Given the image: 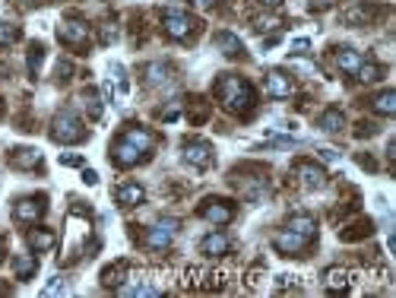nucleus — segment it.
<instances>
[{
  "mask_svg": "<svg viewBox=\"0 0 396 298\" xmlns=\"http://www.w3.org/2000/svg\"><path fill=\"white\" fill-rule=\"evenodd\" d=\"M213 143H207V140H187L184 143V162L187 165H194V168H209L213 165Z\"/></svg>",
  "mask_w": 396,
  "mask_h": 298,
  "instance_id": "9d476101",
  "label": "nucleus"
},
{
  "mask_svg": "<svg viewBox=\"0 0 396 298\" xmlns=\"http://www.w3.org/2000/svg\"><path fill=\"white\" fill-rule=\"evenodd\" d=\"M115 200H117V207H124V209H130V207H137V203H143V184L124 181V184H121V187L115 191Z\"/></svg>",
  "mask_w": 396,
  "mask_h": 298,
  "instance_id": "4468645a",
  "label": "nucleus"
},
{
  "mask_svg": "<svg viewBox=\"0 0 396 298\" xmlns=\"http://www.w3.org/2000/svg\"><path fill=\"white\" fill-rule=\"evenodd\" d=\"M333 7V0H311V10H327Z\"/></svg>",
  "mask_w": 396,
  "mask_h": 298,
  "instance_id": "a19ab883",
  "label": "nucleus"
},
{
  "mask_svg": "<svg viewBox=\"0 0 396 298\" xmlns=\"http://www.w3.org/2000/svg\"><path fill=\"white\" fill-rule=\"evenodd\" d=\"M295 174H298V181L305 184V187H323V184H327V172H323L321 165L307 162V159H301V162L295 165Z\"/></svg>",
  "mask_w": 396,
  "mask_h": 298,
  "instance_id": "9b49d317",
  "label": "nucleus"
},
{
  "mask_svg": "<svg viewBox=\"0 0 396 298\" xmlns=\"http://www.w3.org/2000/svg\"><path fill=\"white\" fill-rule=\"evenodd\" d=\"M162 29H165L168 38H174V42H184L194 29H197V23L187 16V13H181V10H165L162 13Z\"/></svg>",
  "mask_w": 396,
  "mask_h": 298,
  "instance_id": "0eeeda50",
  "label": "nucleus"
},
{
  "mask_svg": "<svg viewBox=\"0 0 396 298\" xmlns=\"http://www.w3.org/2000/svg\"><path fill=\"white\" fill-rule=\"evenodd\" d=\"M200 216L213 225H229L231 219H235V203L222 200V197H207L200 203Z\"/></svg>",
  "mask_w": 396,
  "mask_h": 298,
  "instance_id": "423d86ee",
  "label": "nucleus"
},
{
  "mask_svg": "<svg viewBox=\"0 0 396 298\" xmlns=\"http://www.w3.org/2000/svg\"><path fill=\"white\" fill-rule=\"evenodd\" d=\"M323 286H327V292H333V295L349 292V273L339 270V266H333V270H327V276H323Z\"/></svg>",
  "mask_w": 396,
  "mask_h": 298,
  "instance_id": "5701e85b",
  "label": "nucleus"
},
{
  "mask_svg": "<svg viewBox=\"0 0 396 298\" xmlns=\"http://www.w3.org/2000/svg\"><path fill=\"white\" fill-rule=\"evenodd\" d=\"M307 48H311V42H307V38H298V42L292 45V51H295V54H305Z\"/></svg>",
  "mask_w": 396,
  "mask_h": 298,
  "instance_id": "e433bc0d",
  "label": "nucleus"
},
{
  "mask_svg": "<svg viewBox=\"0 0 396 298\" xmlns=\"http://www.w3.org/2000/svg\"><path fill=\"white\" fill-rule=\"evenodd\" d=\"M174 235H178V219H162V222H156L146 232V248L165 251L168 244L174 241Z\"/></svg>",
  "mask_w": 396,
  "mask_h": 298,
  "instance_id": "1a4fd4ad",
  "label": "nucleus"
},
{
  "mask_svg": "<svg viewBox=\"0 0 396 298\" xmlns=\"http://www.w3.org/2000/svg\"><path fill=\"white\" fill-rule=\"evenodd\" d=\"M102 42H105V45H108V42H115V25H111V23H108L105 29H102Z\"/></svg>",
  "mask_w": 396,
  "mask_h": 298,
  "instance_id": "c9c22d12",
  "label": "nucleus"
},
{
  "mask_svg": "<svg viewBox=\"0 0 396 298\" xmlns=\"http://www.w3.org/2000/svg\"><path fill=\"white\" fill-rule=\"evenodd\" d=\"M51 140L54 143H83L86 140V127L83 121L70 111V108H64V111H58L54 115V121H51Z\"/></svg>",
  "mask_w": 396,
  "mask_h": 298,
  "instance_id": "7ed1b4c3",
  "label": "nucleus"
},
{
  "mask_svg": "<svg viewBox=\"0 0 396 298\" xmlns=\"http://www.w3.org/2000/svg\"><path fill=\"white\" fill-rule=\"evenodd\" d=\"M368 16H371V7H362V3H355V7L349 10L342 19H346L349 25H364V23H368Z\"/></svg>",
  "mask_w": 396,
  "mask_h": 298,
  "instance_id": "bb28decb",
  "label": "nucleus"
},
{
  "mask_svg": "<svg viewBox=\"0 0 396 298\" xmlns=\"http://www.w3.org/2000/svg\"><path fill=\"white\" fill-rule=\"evenodd\" d=\"M83 181H86V184H99V174L92 172V168H86V172H83Z\"/></svg>",
  "mask_w": 396,
  "mask_h": 298,
  "instance_id": "58836bf2",
  "label": "nucleus"
},
{
  "mask_svg": "<svg viewBox=\"0 0 396 298\" xmlns=\"http://www.w3.org/2000/svg\"><path fill=\"white\" fill-rule=\"evenodd\" d=\"M143 73H146V83L149 86H159V83H165V80H172V67L168 64H146V70H143Z\"/></svg>",
  "mask_w": 396,
  "mask_h": 298,
  "instance_id": "b1692460",
  "label": "nucleus"
},
{
  "mask_svg": "<svg viewBox=\"0 0 396 298\" xmlns=\"http://www.w3.org/2000/svg\"><path fill=\"white\" fill-rule=\"evenodd\" d=\"M121 295H162L159 286H149V282H137V286H117Z\"/></svg>",
  "mask_w": 396,
  "mask_h": 298,
  "instance_id": "393cba45",
  "label": "nucleus"
},
{
  "mask_svg": "<svg viewBox=\"0 0 396 298\" xmlns=\"http://www.w3.org/2000/svg\"><path fill=\"white\" fill-rule=\"evenodd\" d=\"M45 213H48V197H45V194L23 197V200H16V207H13V219H16V222H25V225L38 222Z\"/></svg>",
  "mask_w": 396,
  "mask_h": 298,
  "instance_id": "39448f33",
  "label": "nucleus"
},
{
  "mask_svg": "<svg viewBox=\"0 0 396 298\" xmlns=\"http://www.w3.org/2000/svg\"><path fill=\"white\" fill-rule=\"evenodd\" d=\"M216 95H219V102H222L225 111H231V115H238V117H248L257 108L254 86H251L248 80L235 76V73H222L219 80H216Z\"/></svg>",
  "mask_w": 396,
  "mask_h": 298,
  "instance_id": "f03ea898",
  "label": "nucleus"
},
{
  "mask_svg": "<svg viewBox=\"0 0 396 298\" xmlns=\"http://www.w3.org/2000/svg\"><path fill=\"white\" fill-rule=\"evenodd\" d=\"M70 73H73V64H70V60H60L58 64V80H70Z\"/></svg>",
  "mask_w": 396,
  "mask_h": 298,
  "instance_id": "72a5a7b5",
  "label": "nucleus"
},
{
  "mask_svg": "<svg viewBox=\"0 0 396 298\" xmlns=\"http://www.w3.org/2000/svg\"><path fill=\"white\" fill-rule=\"evenodd\" d=\"M60 165H70V168H80V165H83V159H80V156H67V152H64V156H60Z\"/></svg>",
  "mask_w": 396,
  "mask_h": 298,
  "instance_id": "f704fd0d",
  "label": "nucleus"
},
{
  "mask_svg": "<svg viewBox=\"0 0 396 298\" xmlns=\"http://www.w3.org/2000/svg\"><path fill=\"white\" fill-rule=\"evenodd\" d=\"M3 254H7V244H3V241H0V260H3Z\"/></svg>",
  "mask_w": 396,
  "mask_h": 298,
  "instance_id": "a18cd8bd",
  "label": "nucleus"
},
{
  "mask_svg": "<svg viewBox=\"0 0 396 298\" xmlns=\"http://www.w3.org/2000/svg\"><path fill=\"white\" fill-rule=\"evenodd\" d=\"M45 60V45L42 42H32L29 45V73L38 76V67H42Z\"/></svg>",
  "mask_w": 396,
  "mask_h": 298,
  "instance_id": "a878e982",
  "label": "nucleus"
},
{
  "mask_svg": "<svg viewBox=\"0 0 396 298\" xmlns=\"http://www.w3.org/2000/svg\"><path fill=\"white\" fill-rule=\"evenodd\" d=\"M19 25L16 23H7V25H0V45H13L19 38Z\"/></svg>",
  "mask_w": 396,
  "mask_h": 298,
  "instance_id": "473e14b6",
  "label": "nucleus"
},
{
  "mask_svg": "<svg viewBox=\"0 0 396 298\" xmlns=\"http://www.w3.org/2000/svg\"><path fill=\"white\" fill-rule=\"evenodd\" d=\"M127 273H130V264H127V260H117V264L102 270V286H105V289H117V286H124Z\"/></svg>",
  "mask_w": 396,
  "mask_h": 298,
  "instance_id": "2eb2a0df",
  "label": "nucleus"
},
{
  "mask_svg": "<svg viewBox=\"0 0 396 298\" xmlns=\"http://www.w3.org/2000/svg\"><path fill=\"white\" fill-rule=\"evenodd\" d=\"M194 3H197V7H200V10H207V7H213L216 0H194Z\"/></svg>",
  "mask_w": 396,
  "mask_h": 298,
  "instance_id": "37998d69",
  "label": "nucleus"
},
{
  "mask_svg": "<svg viewBox=\"0 0 396 298\" xmlns=\"http://www.w3.org/2000/svg\"><path fill=\"white\" fill-rule=\"evenodd\" d=\"M364 235H371V222L368 219L352 225V229H342V241H355V238H364Z\"/></svg>",
  "mask_w": 396,
  "mask_h": 298,
  "instance_id": "c756f323",
  "label": "nucleus"
},
{
  "mask_svg": "<svg viewBox=\"0 0 396 298\" xmlns=\"http://www.w3.org/2000/svg\"><path fill=\"white\" fill-rule=\"evenodd\" d=\"M35 270H38V260H35V254H16V257H13V273H16L19 282L32 279Z\"/></svg>",
  "mask_w": 396,
  "mask_h": 298,
  "instance_id": "aec40b11",
  "label": "nucleus"
},
{
  "mask_svg": "<svg viewBox=\"0 0 396 298\" xmlns=\"http://www.w3.org/2000/svg\"><path fill=\"white\" fill-rule=\"evenodd\" d=\"M229 248H231V241H229V235H222V232H213L200 241V254H207V257H222V254H229Z\"/></svg>",
  "mask_w": 396,
  "mask_h": 298,
  "instance_id": "dca6fc26",
  "label": "nucleus"
},
{
  "mask_svg": "<svg viewBox=\"0 0 396 298\" xmlns=\"http://www.w3.org/2000/svg\"><path fill=\"white\" fill-rule=\"evenodd\" d=\"M321 159H327V162H336L339 152H336V149H321Z\"/></svg>",
  "mask_w": 396,
  "mask_h": 298,
  "instance_id": "4c0bfd02",
  "label": "nucleus"
},
{
  "mask_svg": "<svg viewBox=\"0 0 396 298\" xmlns=\"http://www.w3.org/2000/svg\"><path fill=\"white\" fill-rule=\"evenodd\" d=\"M317 127H321L323 133H339L346 127V115H342L339 108H327L321 115V121H317Z\"/></svg>",
  "mask_w": 396,
  "mask_h": 298,
  "instance_id": "412c9836",
  "label": "nucleus"
},
{
  "mask_svg": "<svg viewBox=\"0 0 396 298\" xmlns=\"http://www.w3.org/2000/svg\"><path fill=\"white\" fill-rule=\"evenodd\" d=\"M264 7H276V3H282V0H260Z\"/></svg>",
  "mask_w": 396,
  "mask_h": 298,
  "instance_id": "c03bdc74",
  "label": "nucleus"
},
{
  "mask_svg": "<svg viewBox=\"0 0 396 298\" xmlns=\"http://www.w3.org/2000/svg\"><path fill=\"white\" fill-rule=\"evenodd\" d=\"M311 241L314 238H307L305 232H298V229H289V225H286V229H282V232L272 238V248L279 251L282 257H301Z\"/></svg>",
  "mask_w": 396,
  "mask_h": 298,
  "instance_id": "20e7f679",
  "label": "nucleus"
},
{
  "mask_svg": "<svg viewBox=\"0 0 396 298\" xmlns=\"http://www.w3.org/2000/svg\"><path fill=\"white\" fill-rule=\"evenodd\" d=\"M368 133H374V124H358V137H368Z\"/></svg>",
  "mask_w": 396,
  "mask_h": 298,
  "instance_id": "79ce46f5",
  "label": "nucleus"
},
{
  "mask_svg": "<svg viewBox=\"0 0 396 298\" xmlns=\"http://www.w3.org/2000/svg\"><path fill=\"white\" fill-rule=\"evenodd\" d=\"M152 146H156V133L146 130V127L133 124V127H127L115 143H111V152H108V156H111L115 168H133L137 162L149 159Z\"/></svg>",
  "mask_w": 396,
  "mask_h": 298,
  "instance_id": "f257e3e1",
  "label": "nucleus"
},
{
  "mask_svg": "<svg viewBox=\"0 0 396 298\" xmlns=\"http://www.w3.org/2000/svg\"><path fill=\"white\" fill-rule=\"evenodd\" d=\"M380 73H384V70H380L377 64H362V67H358V70H355V76H358L362 83H377V80H380Z\"/></svg>",
  "mask_w": 396,
  "mask_h": 298,
  "instance_id": "c85d7f7f",
  "label": "nucleus"
},
{
  "mask_svg": "<svg viewBox=\"0 0 396 298\" xmlns=\"http://www.w3.org/2000/svg\"><path fill=\"white\" fill-rule=\"evenodd\" d=\"M58 42L67 48H86L89 45V25L83 19H67L58 25Z\"/></svg>",
  "mask_w": 396,
  "mask_h": 298,
  "instance_id": "6e6552de",
  "label": "nucleus"
},
{
  "mask_svg": "<svg viewBox=\"0 0 396 298\" xmlns=\"http://www.w3.org/2000/svg\"><path fill=\"white\" fill-rule=\"evenodd\" d=\"M83 105H86V111H89L92 121H99V117H102V102H99V95H95V89L83 92Z\"/></svg>",
  "mask_w": 396,
  "mask_h": 298,
  "instance_id": "cd10ccee",
  "label": "nucleus"
},
{
  "mask_svg": "<svg viewBox=\"0 0 396 298\" xmlns=\"http://www.w3.org/2000/svg\"><path fill=\"white\" fill-rule=\"evenodd\" d=\"M207 115H209L207 102H203V99H194V105H190V121H194V124H203V121H207Z\"/></svg>",
  "mask_w": 396,
  "mask_h": 298,
  "instance_id": "7c9ffc66",
  "label": "nucleus"
},
{
  "mask_svg": "<svg viewBox=\"0 0 396 298\" xmlns=\"http://www.w3.org/2000/svg\"><path fill=\"white\" fill-rule=\"evenodd\" d=\"M371 111L380 115V117H393L396 115V92L393 89L377 92V95L371 99Z\"/></svg>",
  "mask_w": 396,
  "mask_h": 298,
  "instance_id": "a211bd4d",
  "label": "nucleus"
},
{
  "mask_svg": "<svg viewBox=\"0 0 396 298\" xmlns=\"http://www.w3.org/2000/svg\"><path fill=\"white\" fill-rule=\"evenodd\" d=\"M25 241H29V248H32L35 254H42V251H51L58 244V235L51 232V229H32V232L25 235Z\"/></svg>",
  "mask_w": 396,
  "mask_h": 298,
  "instance_id": "f3484780",
  "label": "nucleus"
},
{
  "mask_svg": "<svg viewBox=\"0 0 396 298\" xmlns=\"http://www.w3.org/2000/svg\"><path fill=\"white\" fill-rule=\"evenodd\" d=\"M42 295H67V279L64 276H51V282L42 289Z\"/></svg>",
  "mask_w": 396,
  "mask_h": 298,
  "instance_id": "2f4dec72",
  "label": "nucleus"
},
{
  "mask_svg": "<svg viewBox=\"0 0 396 298\" xmlns=\"http://www.w3.org/2000/svg\"><path fill=\"white\" fill-rule=\"evenodd\" d=\"M292 89H295V86H292V80L282 73V70H270V73H266V92H270L272 99H289Z\"/></svg>",
  "mask_w": 396,
  "mask_h": 298,
  "instance_id": "f8f14e48",
  "label": "nucleus"
},
{
  "mask_svg": "<svg viewBox=\"0 0 396 298\" xmlns=\"http://www.w3.org/2000/svg\"><path fill=\"white\" fill-rule=\"evenodd\" d=\"M115 73H117V83H121V89L127 92V76H124V67H115Z\"/></svg>",
  "mask_w": 396,
  "mask_h": 298,
  "instance_id": "ea45409f",
  "label": "nucleus"
},
{
  "mask_svg": "<svg viewBox=\"0 0 396 298\" xmlns=\"http://www.w3.org/2000/svg\"><path fill=\"white\" fill-rule=\"evenodd\" d=\"M362 64H364V58L355 48H339L336 51V67L342 70V73H355Z\"/></svg>",
  "mask_w": 396,
  "mask_h": 298,
  "instance_id": "4be33fe9",
  "label": "nucleus"
},
{
  "mask_svg": "<svg viewBox=\"0 0 396 298\" xmlns=\"http://www.w3.org/2000/svg\"><path fill=\"white\" fill-rule=\"evenodd\" d=\"M10 162H13V168H38L42 165V152L32 146H16L13 152H10Z\"/></svg>",
  "mask_w": 396,
  "mask_h": 298,
  "instance_id": "ddd939ff",
  "label": "nucleus"
},
{
  "mask_svg": "<svg viewBox=\"0 0 396 298\" xmlns=\"http://www.w3.org/2000/svg\"><path fill=\"white\" fill-rule=\"evenodd\" d=\"M213 42H216V48L222 51L225 58H241V54H244V45H241V38H238V35H231V32H219Z\"/></svg>",
  "mask_w": 396,
  "mask_h": 298,
  "instance_id": "6ab92c4d",
  "label": "nucleus"
}]
</instances>
